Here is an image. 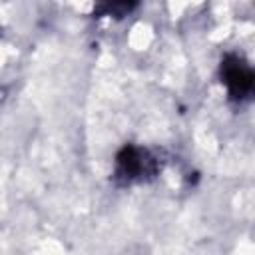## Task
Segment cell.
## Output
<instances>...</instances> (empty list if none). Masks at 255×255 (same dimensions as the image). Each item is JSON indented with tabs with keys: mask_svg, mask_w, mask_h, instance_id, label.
Wrapping results in <instances>:
<instances>
[{
	"mask_svg": "<svg viewBox=\"0 0 255 255\" xmlns=\"http://www.w3.org/2000/svg\"><path fill=\"white\" fill-rule=\"evenodd\" d=\"M145 163H147L145 155H143L139 149H135V147H126V149L118 155L120 171H122L124 175H128V177L139 175V173L145 169Z\"/></svg>",
	"mask_w": 255,
	"mask_h": 255,
	"instance_id": "2",
	"label": "cell"
},
{
	"mask_svg": "<svg viewBox=\"0 0 255 255\" xmlns=\"http://www.w3.org/2000/svg\"><path fill=\"white\" fill-rule=\"evenodd\" d=\"M221 74L233 96H243L253 86V72L249 70L247 64H243L237 58H227L225 64L221 66Z\"/></svg>",
	"mask_w": 255,
	"mask_h": 255,
	"instance_id": "1",
	"label": "cell"
}]
</instances>
